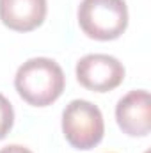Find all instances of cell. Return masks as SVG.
Returning <instances> with one entry per match:
<instances>
[{"label":"cell","mask_w":151,"mask_h":153,"mask_svg":"<svg viewBox=\"0 0 151 153\" xmlns=\"http://www.w3.org/2000/svg\"><path fill=\"white\" fill-rule=\"evenodd\" d=\"M66 76L62 68L48 57H34L23 62L14 76L18 94L34 107L52 105L64 91Z\"/></svg>","instance_id":"cell-1"},{"label":"cell","mask_w":151,"mask_h":153,"mask_svg":"<svg viewBox=\"0 0 151 153\" xmlns=\"http://www.w3.org/2000/svg\"><path fill=\"white\" fill-rule=\"evenodd\" d=\"M78 25L91 39H117L128 27V7L124 0H82Z\"/></svg>","instance_id":"cell-2"},{"label":"cell","mask_w":151,"mask_h":153,"mask_svg":"<svg viewBox=\"0 0 151 153\" xmlns=\"http://www.w3.org/2000/svg\"><path fill=\"white\" fill-rule=\"evenodd\" d=\"M62 132L66 141L76 150H93L105 134L101 111L87 102L73 100L62 111Z\"/></svg>","instance_id":"cell-3"},{"label":"cell","mask_w":151,"mask_h":153,"mask_svg":"<svg viewBox=\"0 0 151 153\" xmlns=\"http://www.w3.org/2000/svg\"><path fill=\"white\" fill-rule=\"evenodd\" d=\"M76 78L89 91L107 93L124 80V66L112 55L89 53L76 62Z\"/></svg>","instance_id":"cell-4"},{"label":"cell","mask_w":151,"mask_h":153,"mask_svg":"<svg viewBox=\"0 0 151 153\" xmlns=\"http://www.w3.org/2000/svg\"><path fill=\"white\" fill-rule=\"evenodd\" d=\"M119 128L130 137H144L151 130V98L144 89L130 91L115 107Z\"/></svg>","instance_id":"cell-5"},{"label":"cell","mask_w":151,"mask_h":153,"mask_svg":"<svg viewBox=\"0 0 151 153\" xmlns=\"http://www.w3.org/2000/svg\"><path fill=\"white\" fill-rule=\"evenodd\" d=\"M46 18V0H0L2 23L16 32H30Z\"/></svg>","instance_id":"cell-6"},{"label":"cell","mask_w":151,"mask_h":153,"mask_svg":"<svg viewBox=\"0 0 151 153\" xmlns=\"http://www.w3.org/2000/svg\"><path fill=\"white\" fill-rule=\"evenodd\" d=\"M13 125H14V111H13V105H11V102L4 94H0V141L11 132Z\"/></svg>","instance_id":"cell-7"},{"label":"cell","mask_w":151,"mask_h":153,"mask_svg":"<svg viewBox=\"0 0 151 153\" xmlns=\"http://www.w3.org/2000/svg\"><path fill=\"white\" fill-rule=\"evenodd\" d=\"M0 153H32L29 148H23V146H20V144H9V146H5V148H2Z\"/></svg>","instance_id":"cell-8"}]
</instances>
